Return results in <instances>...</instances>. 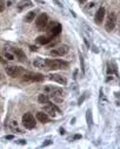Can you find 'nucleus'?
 Returning a JSON list of instances; mask_svg holds the SVG:
<instances>
[{
    "label": "nucleus",
    "instance_id": "1",
    "mask_svg": "<svg viewBox=\"0 0 120 149\" xmlns=\"http://www.w3.org/2000/svg\"><path fill=\"white\" fill-rule=\"evenodd\" d=\"M44 92H45L49 97H52L54 101H57V102H61V101H63L64 92H63L61 88L48 85V86H45V87H44Z\"/></svg>",
    "mask_w": 120,
    "mask_h": 149
},
{
    "label": "nucleus",
    "instance_id": "2",
    "mask_svg": "<svg viewBox=\"0 0 120 149\" xmlns=\"http://www.w3.org/2000/svg\"><path fill=\"white\" fill-rule=\"evenodd\" d=\"M45 64H46V68L51 69V71L68 68V62L60 60V59H47V60H45Z\"/></svg>",
    "mask_w": 120,
    "mask_h": 149
},
{
    "label": "nucleus",
    "instance_id": "3",
    "mask_svg": "<svg viewBox=\"0 0 120 149\" xmlns=\"http://www.w3.org/2000/svg\"><path fill=\"white\" fill-rule=\"evenodd\" d=\"M45 76L40 73H32V72H24V81H32V82H41L44 81Z\"/></svg>",
    "mask_w": 120,
    "mask_h": 149
},
{
    "label": "nucleus",
    "instance_id": "4",
    "mask_svg": "<svg viewBox=\"0 0 120 149\" xmlns=\"http://www.w3.org/2000/svg\"><path fill=\"white\" fill-rule=\"evenodd\" d=\"M115 24H117V17H115V13L113 12H109L107 14V18H106V24H105V29L107 32H112L114 27H115Z\"/></svg>",
    "mask_w": 120,
    "mask_h": 149
},
{
    "label": "nucleus",
    "instance_id": "5",
    "mask_svg": "<svg viewBox=\"0 0 120 149\" xmlns=\"http://www.w3.org/2000/svg\"><path fill=\"white\" fill-rule=\"evenodd\" d=\"M23 124L26 129H33L35 127V119L31 113H25L23 115Z\"/></svg>",
    "mask_w": 120,
    "mask_h": 149
},
{
    "label": "nucleus",
    "instance_id": "6",
    "mask_svg": "<svg viewBox=\"0 0 120 149\" xmlns=\"http://www.w3.org/2000/svg\"><path fill=\"white\" fill-rule=\"evenodd\" d=\"M68 46L63 45V46H59V47H54L53 49L49 51V55L54 56V58H59V56H64L65 54L68 53Z\"/></svg>",
    "mask_w": 120,
    "mask_h": 149
},
{
    "label": "nucleus",
    "instance_id": "7",
    "mask_svg": "<svg viewBox=\"0 0 120 149\" xmlns=\"http://www.w3.org/2000/svg\"><path fill=\"white\" fill-rule=\"evenodd\" d=\"M5 72L9 76L17 77V76H20L21 74H24V69L21 67H18V66H6Z\"/></svg>",
    "mask_w": 120,
    "mask_h": 149
},
{
    "label": "nucleus",
    "instance_id": "8",
    "mask_svg": "<svg viewBox=\"0 0 120 149\" xmlns=\"http://www.w3.org/2000/svg\"><path fill=\"white\" fill-rule=\"evenodd\" d=\"M43 111L48 115V116H55L57 115V113L58 114H60V111H59V108L55 106V105H53V103H45V106L43 107Z\"/></svg>",
    "mask_w": 120,
    "mask_h": 149
},
{
    "label": "nucleus",
    "instance_id": "9",
    "mask_svg": "<svg viewBox=\"0 0 120 149\" xmlns=\"http://www.w3.org/2000/svg\"><path fill=\"white\" fill-rule=\"evenodd\" d=\"M48 23V15L46 13H41L35 20V26L38 27V29H40V31H43V29L46 27Z\"/></svg>",
    "mask_w": 120,
    "mask_h": 149
},
{
    "label": "nucleus",
    "instance_id": "10",
    "mask_svg": "<svg viewBox=\"0 0 120 149\" xmlns=\"http://www.w3.org/2000/svg\"><path fill=\"white\" fill-rule=\"evenodd\" d=\"M47 77L51 81H54V82H58L60 85H64L66 86L67 85V80H66V77L63 76V75H60V74H55V73H52V74H48Z\"/></svg>",
    "mask_w": 120,
    "mask_h": 149
},
{
    "label": "nucleus",
    "instance_id": "11",
    "mask_svg": "<svg viewBox=\"0 0 120 149\" xmlns=\"http://www.w3.org/2000/svg\"><path fill=\"white\" fill-rule=\"evenodd\" d=\"M105 13H106V9L104 7H99L98 8V11L95 13V17H94V21H95L97 25H100L103 23L104 18H105Z\"/></svg>",
    "mask_w": 120,
    "mask_h": 149
},
{
    "label": "nucleus",
    "instance_id": "12",
    "mask_svg": "<svg viewBox=\"0 0 120 149\" xmlns=\"http://www.w3.org/2000/svg\"><path fill=\"white\" fill-rule=\"evenodd\" d=\"M32 6H33V3L31 1V0H21V1H19L17 4V9H18V12H23L24 9L29 8Z\"/></svg>",
    "mask_w": 120,
    "mask_h": 149
},
{
    "label": "nucleus",
    "instance_id": "13",
    "mask_svg": "<svg viewBox=\"0 0 120 149\" xmlns=\"http://www.w3.org/2000/svg\"><path fill=\"white\" fill-rule=\"evenodd\" d=\"M61 25L60 24H53V26L49 28V29H47L48 31V35L49 36H57V35H59L60 33H61Z\"/></svg>",
    "mask_w": 120,
    "mask_h": 149
},
{
    "label": "nucleus",
    "instance_id": "14",
    "mask_svg": "<svg viewBox=\"0 0 120 149\" xmlns=\"http://www.w3.org/2000/svg\"><path fill=\"white\" fill-rule=\"evenodd\" d=\"M11 51H12V53L14 54V56H15V59H18L19 61H25V53L21 51L20 48H11Z\"/></svg>",
    "mask_w": 120,
    "mask_h": 149
},
{
    "label": "nucleus",
    "instance_id": "15",
    "mask_svg": "<svg viewBox=\"0 0 120 149\" xmlns=\"http://www.w3.org/2000/svg\"><path fill=\"white\" fill-rule=\"evenodd\" d=\"M35 116H37V120L40 121L41 123H46V122H49V121H51L49 116H48L44 111H43V112H38Z\"/></svg>",
    "mask_w": 120,
    "mask_h": 149
},
{
    "label": "nucleus",
    "instance_id": "16",
    "mask_svg": "<svg viewBox=\"0 0 120 149\" xmlns=\"http://www.w3.org/2000/svg\"><path fill=\"white\" fill-rule=\"evenodd\" d=\"M33 66L38 69H44L46 68V64H45V60L41 58H35L33 60Z\"/></svg>",
    "mask_w": 120,
    "mask_h": 149
},
{
    "label": "nucleus",
    "instance_id": "17",
    "mask_svg": "<svg viewBox=\"0 0 120 149\" xmlns=\"http://www.w3.org/2000/svg\"><path fill=\"white\" fill-rule=\"evenodd\" d=\"M107 74L108 75L115 74L118 76V68H117V65L114 62H108L107 64Z\"/></svg>",
    "mask_w": 120,
    "mask_h": 149
},
{
    "label": "nucleus",
    "instance_id": "18",
    "mask_svg": "<svg viewBox=\"0 0 120 149\" xmlns=\"http://www.w3.org/2000/svg\"><path fill=\"white\" fill-rule=\"evenodd\" d=\"M51 40H52V36L49 35H40L37 38V42L40 45H47Z\"/></svg>",
    "mask_w": 120,
    "mask_h": 149
},
{
    "label": "nucleus",
    "instance_id": "19",
    "mask_svg": "<svg viewBox=\"0 0 120 149\" xmlns=\"http://www.w3.org/2000/svg\"><path fill=\"white\" fill-rule=\"evenodd\" d=\"M99 3H100V0H92L91 3H88V4L86 5L85 9H86L87 12H91V11H93V9L99 5Z\"/></svg>",
    "mask_w": 120,
    "mask_h": 149
},
{
    "label": "nucleus",
    "instance_id": "20",
    "mask_svg": "<svg viewBox=\"0 0 120 149\" xmlns=\"http://www.w3.org/2000/svg\"><path fill=\"white\" fill-rule=\"evenodd\" d=\"M38 102H39V103H43V105L48 103V102H49V96H48L47 94H40V95L38 96Z\"/></svg>",
    "mask_w": 120,
    "mask_h": 149
},
{
    "label": "nucleus",
    "instance_id": "21",
    "mask_svg": "<svg viewBox=\"0 0 120 149\" xmlns=\"http://www.w3.org/2000/svg\"><path fill=\"white\" fill-rule=\"evenodd\" d=\"M9 127H11V129L13 132H18V133H21L23 130L19 128V124H18V121L17 120H12L11 123H9Z\"/></svg>",
    "mask_w": 120,
    "mask_h": 149
},
{
    "label": "nucleus",
    "instance_id": "22",
    "mask_svg": "<svg viewBox=\"0 0 120 149\" xmlns=\"http://www.w3.org/2000/svg\"><path fill=\"white\" fill-rule=\"evenodd\" d=\"M35 19V11H31V12H28L25 17V21L26 23H32L33 20Z\"/></svg>",
    "mask_w": 120,
    "mask_h": 149
},
{
    "label": "nucleus",
    "instance_id": "23",
    "mask_svg": "<svg viewBox=\"0 0 120 149\" xmlns=\"http://www.w3.org/2000/svg\"><path fill=\"white\" fill-rule=\"evenodd\" d=\"M86 120H87V126H88V128H91V127H92V123H93L91 109H88V111L86 112Z\"/></svg>",
    "mask_w": 120,
    "mask_h": 149
},
{
    "label": "nucleus",
    "instance_id": "24",
    "mask_svg": "<svg viewBox=\"0 0 120 149\" xmlns=\"http://www.w3.org/2000/svg\"><path fill=\"white\" fill-rule=\"evenodd\" d=\"M4 55H5V58L7 59V60H9V61L15 60V56H14V54L12 53V51H5V52H4Z\"/></svg>",
    "mask_w": 120,
    "mask_h": 149
},
{
    "label": "nucleus",
    "instance_id": "25",
    "mask_svg": "<svg viewBox=\"0 0 120 149\" xmlns=\"http://www.w3.org/2000/svg\"><path fill=\"white\" fill-rule=\"evenodd\" d=\"M115 26L118 27V34H120V12H119V15H118V18H117V24H115Z\"/></svg>",
    "mask_w": 120,
    "mask_h": 149
},
{
    "label": "nucleus",
    "instance_id": "26",
    "mask_svg": "<svg viewBox=\"0 0 120 149\" xmlns=\"http://www.w3.org/2000/svg\"><path fill=\"white\" fill-rule=\"evenodd\" d=\"M5 7H6V4L4 0H0V12H4L5 11Z\"/></svg>",
    "mask_w": 120,
    "mask_h": 149
},
{
    "label": "nucleus",
    "instance_id": "27",
    "mask_svg": "<svg viewBox=\"0 0 120 149\" xmlns=\"http://www.w3.org/2000/svg\"><path fill=\"white\" fill-rule=\"evenodd\" d=\"M49 144H52V141L51 140H46V141H44L41 147H46V146H49Z\"/></svg>",
    "mask_w": 120,
    "mask_h": 149
},
{
    "label": "nucleus",
    "instance_id": "28",
    "mask_svg": "<svg viewBox=\"0 0 120 149\" xmlns=\"http://www.w3.org/2000/svg\"><path fill=\"white\" fill-rule=\"evenodd\" d=\"M84 100H85V96H84V95H83V96H81V97H80V99H79V101H78V105H79V106H80V105H81V103H83V102H84Z\"/></svg>",
    "mask_w": 120,
    "mask_h": 149
},
{
    "label": "nucleus",
    "instance_id": "29",
    "mask_svg": "<svg viewBox=\"0 0 120 149\" xmlns=\"http://www.w3.org/2000/svg\"><path fill=\"white\" fill-rule=\"evenodd\" d=\"M7 1H8V4H7L8 6H12V5H13V3H14V0H7Z\"/></svg>",
    "mask_w": 120,
    "mask_h": 149
},
{
    "label": "nucleus",
    "instance_id": "30",
    "mask_svg": "<svg viewBox=\"0 0 120 149\" xmlns=\"http://www.w3.org/2000/svg\"><path fill=\"white\" fill-rule=\"evenodd\" d=\"M29 48H31V51H33V52H34V51H37V49H38L35 46H29Z\"/></svg>",
    "mask_w": 120,
    "mask_h": 149
},
{
    "label": "nucleus",
    "instance_id": "31",
    "mask_svg": "<svg viewBox=\"0 0 120 149\" xmlns=\"http://www.w3.org/2000/svg\"><path fill=\"white\" fill-rule=\"evenodd\" d=\"M59 132H60V135H64V134H65V130H64L63 128H60V129H59Z\"/></svg>",
    "mask_w": 120,
    "mask_h": 149
},
{
    "label": "nucleus",
    "instance_id": "32",
    "mask_svg": "<svg viewBox=\"0 0 120 149\" xmlns=\"http://www.w3.org/2000/svg\"><path fill=\"white\" fill-rule=\"evenodd\" d=\"M5 138H6V140H12V138H13V136H12V135H8V136H6Z\"/></svg>",
    "mask_w": 120,
    "mask_h": 149
},
{
    "label": "nucleus",
    "instance_id": "33",
    "mask_svg": "<svg viewBox=\"0 0 120 149\" xmlns=\"http://www.w3.org/2000/svg\"><path fill=\"white\" fill-rule=\"evenodd\" d=\"M18 143H20V144H25L26 141H25V140H20V141H18Z\"/></svg>",
    "mask_w": 120,
    "mask_h": 149
},
{
    "label": "nucleus",
    "instance_id": "34",
    "mask_svg": "<svg viewBox=\"0 0 120 149\" xmlns=\"http://www.w3.org/2000/svg\"><path fill=\"white\" fill-rule=\"evenodd\" d=\"M78 1H79L80 4H85V3L87 1V0H78Z\"/></svg>",
    "mask_w": 120,
    "mask_h": 149
},
{
    "label": "nucleus",
    "instance_id": "35",
    "mask_svg": "<svg viewBox=\"0 0 120 149\" xmlns=\"http://www.w3.org/2000/svg\"><path fill=\"white\" fill-rule=\"evenodd\" d=\"M37 1H38L39 4H44V1H43V0H37Z\"/></svg>",
    "mask_w": 120,
    "mask_h": 149
},
{
    "label": "nucleus",
    "instance_id": "36",
    "mask_svg": "<svg viewBox=\"0 0 120 149\" xmlns=\"http://www.w3.org/2000/svg\"><path fill=\"white\" fill-rule=\"evenodd\" d=\"M80 137H81L80 135H75V136H74V138H80Z\"/></svg>",
    "mask_w": 120,
    "mask_h": 149
}]
</instances>
